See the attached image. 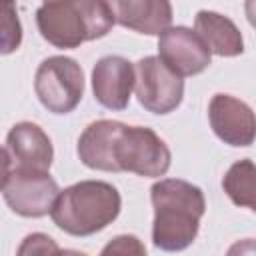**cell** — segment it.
<instances>
[{
    "label": "cell",
    "instance_id": "cell-12",
    "mask_svg": "<svg viewBox=\"0 0 256 256\" xmlns=\"http://www.w3.org/2000/svg\"><path fill=\"white\" fill-rule=\"evenodd\" d=\"M8 152L18 168L48 172L54 160V148L48 134L34 122H18L6 136Z\"/></svg>",
    "mask_w": 256,
    "mask_h": 256
},
{
    "label": "cell",
    "instance_id": "cell-10",
    "mask_svg": "<svg viewBox=\"0 0 256 256\" xmlns=\"http://www.w3.org/2000/svg\"><path fill=\"white\" fill-rule=\"evenodd\" d=\"M134 90V66L122 56H104L92 68V92L100 106L124 110Z\"/></svg>",
    "mask_w": 256,
    "mask_h": 256
},
{
    "label": "cell",
    "instance_id": "cell-19",
    "mask_svg": "<svg viewBox=\"0 0 256 256\" xmlns=\"http://www.w3.org/2000/svg\"><path fill=\"white\" fill-rule=\"evenodd\" d=\"M10 172H12V156H10V152L6 148L0 146V192H2Z\"/></svg>",
    "mask_w": 256,
    "mask_h": 256
},
{
    "label": "cell",
    "instance_id": "cell-1",
    "mask_svg": "<svg viewBox=\"0 0 256 256\" xmlns=\"http://www.w3.org/2000/svg\"><path fill=\"white\" fill-rule=\"evenodd\" d=\"M150 200L154 208V246L168 252L188 248L196 240L206 212L202 190L180 178H162L152 184Z\"/></svg>",
    "mask_w": 256,
    "mask_h": 256
},
{
    "label": "cell",
    "instance_id": "cell-15",
    "mask_svg": "<svg viewBox=\"0 0 256 256\" xmlns=\"http://www.w3.org/2000/svg\"><path fill=\"white\" fill-rule=\"evenodd\" d=\"M254 178H256L254 162L250 158H244V160L234 162L228 168V172H226V176L222 180V188H224L226 196L236 206L254 210L256 208V184H254Z\"/></svg>",
    "mask_w": 256,
    "mask_h": 256
},
{
    "label": "cell",
    "instance_id": "cell-6",
    "mask_svg": "<svg viewBox=\"0 0 256 256\" xmlns=\"http://www.w3.org/2000/svg\"><path fill=\"white\" fill-rule=\"evenodd\" d=\"M134 90L138 102L148 112L170 114L184 98V80L158 56H146L134 66Z\"/></svg>",
    "mask_w": 256,
    "mask_h": 256
},
{
    "label": "cell",
    "instance_id": "cell-13",
    "mask_svg": "<svg viewBox=\"0 0 256 256\" xmlns=\"http://www.w3.org/2000/svg\"><path fill=\"white\" fill-rule=\"evenodd\" d=\"M118 120H96L84 128L78 138V158L84 166L102 172H118L114 162V144L122 130Z\"/></svg>",
    "mask_w": 256,
    "mask_h": 256
},
{
    "label": "cell",
    "instance_id": "cell-11",
    "mask_svg": "<svg viewBox=\"0 0 256 256\" xmlns=\"http://www.w3.org/2000/svg\"><path fill=\"white\" fill-rule=\"evenodd\" d=\"M114 22L146 34L156 36L172 24V4L170 0H106Z\"/></svg>",
    "mask_w": 256,
    "mask_h": 256
},
{
    "label": "cell",
    "instance_id": "cell-14",
    "mask_svg": "<svg viewBox=\"0 0 256 256\" xmlns=\"http://www.w3.org/2000/svg\"><path fill=\"white\" fill-rule=\"evenodd\" d=\"M194 32L204 40L212 54L232 58L244 52V38L238 26L224 14L200 10L194 18Z\"/></svg>",
    "mask_w": 256,
    "mask_h": 256
},
{
    "label": "cell",
    "instance_id": "cell-8",
    "mask_svg": "<svg viewBox=\"0 0 256 256\" xmlns=\"http://www.w3.org/2000/svg\"><path fill=\"white\" fill-rule=\"evenodd\" d=\"M158 58L180 78L196 76L210 66L212 52L186 26H168L158 34Z\"/></svg>",
    "mask_w": 256,
    "mask_h": 256
},
{
    "label": "cell",
    "instance_id": "cell-4",
    "mask_svg": "<svg viewBox=\"0 0 256 256\" xmlns=\"http://www.w3.org/2000/svg\"><path fill=\"white\" fill-rule=\"evenodd\" d=\"M114 162L118 172L160 178L168 172L172 154L152 128L124 124L114 144Z\"/></svg>",
    "mask_w": 256,
    "mask_h": 256
},
{
    "label": "cell",
    "instance_id": "cell-16",
    "mask_svg": "<svg viewBox=\"0 0 256 256\" xmlns=\"http://www.w3.org/2000/svg\"><path fill=\"white\" fill-rule=\"evenodd\" d=\"M22 44V24L16 0H0V56L16 52Z\"/></svg>",
    "mask_w": 256,
    "mask_h": 256
},
{
    "label": "cell",
    "instance_id": "cell-2",
    "mask_svg": "<svg viewBox=\"0 0 256 256\" xmlns=\"http://www.w3.org/2000/svg\"><path fill=\"white\" fill-rule=\"evenodd\" d=\"M106 0H42L36 10L40 36L56 48H78L106 36L114 26Z\"/></svg>",
    "mask_w": 256,
    "mask_h": 256
},
{
    "label": "cell",
    "instance_id": "cell-18",
    "mask_svg": "<svg viewBox=\"0 0 256 256\" xmlns=\"http://www.w3.org/2000/svg\"><path fill=\"white\" fill-rule=\"evenodd\" d=\"M102 254H146V248L136 236L122 234L116 236L112 242H108L102 248Z\"/></svg>",
    "mask_w": 256,
    "mask_h": 256
},
{
    "label": "cell",
    "instance_id": "cell-9",
    "mask_svg": "<svg viewBox=\"0 0 256 256\" xmlns=\"http://www.w3.org/2000/svg\"><path fill=\"white\" fill-rule=\"evenodd\" d=\"M208 120L214 134L228 146L246 148L254 142V112L240 98L230 94H214L208 104Z\"/></svg>",
    "mask_w": 256,
    "mask_h": 256
},
{
    "label": "cell",
    "instance_id": "cell-7",
    "mask_svg": "<svg viewBox=\"0 0 256 256\" xmlns=\"http://www.w3.org/2000/svg\"><path fill=\"white\" fill-rule=\"evenodd\" d=\"M60 188L44 170L16 168L10 172L2 194L8 208L24 218H42L50 214Z\"/></svg>",
    "mask_w": 256,
    "mask_h": 256
},
{
    "label": "cell",
    "instance_id": "cell-17",
    "mask_svg": "<svg viewBox=\"0 0 256 256\" xmlns=\"http://www.w3.org/2000/svg\"><path fill=\"white\" fill-rule=\"evenodd\" d=\"M56 252H60V248L54 244V240L40 232L26 236L22 246L18 248V254H56Z\"/></svg>",
    "mask_w": 256,
    "mask_h": 256
},
{
    "label": "cell",
    "instance_id": "cell-3",
    "mask_svg": "<svg viewBox=\"0 0 256 256\" xmlns=\"http://www.w3.org/2000/svg\"><path fill=\"white\" fill-rule=\"evenodd\" d=\"M122 208L118 190L102 180H82L58 192L50 216L70 236H92L112 224Z\"/></svg>",
    "mask_w": 256,
    "mask_h": 256
},
{
    "label": "cell",
    "instance_id": "cell-5",
    "mask_svg": "<svg viewBox=\"0 0 256 256\" xmlns=\"http://www.w3.org/2000/svg\"><path fill=\"white\" fill-rule=\"evenodd\" d=\"M34 90L40 104L48 112L68 114L84 96L82 66L68 56L44 58L34 76Z\"/></svg>",
    "mask_w": 256,
    "mask_h": 256
}]
</instances>
